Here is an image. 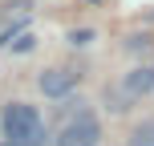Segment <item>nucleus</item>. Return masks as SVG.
I'll use <instances>...</instances> for the list:
<instances>
[{"instance_id":"f257e3e1","label":"nucleus","mask_w":154,"mask_h":146,"mask_svg":"<svg viewBox=\"0 0 154 146\" xmlns=\"http://www.w3.org/2000/svg\"><path fill=\"white\" fill-rule=\"evenodd\" d=\"M0 126H4L8 146H45V142H49L45 122H41L37 106H24V101H8Z\"/></svg>"},{"instance_id":"f03ea898","label":"nucleus","mask_w":154,"mask_h":146,"mask_svg":"<svg viewBox=\"0 0 154 146\" xmlns=\"http://www.w3.org/2000/svg\"><path fill=\"white\" fill-rule=\"evenodd\" d=\"M53 142H57V146H97V142H101V122L85 110V114L61 122V130H57Z\"/></svg>"},{"instance_id":"7ed1b4c3","label":"nucleus","mask_w":154,"mask_h":146,"mask_svg":"<svg viewBox=\"0 0 154 146\" xmlns=\"http://www.w3.org/2000/svg\"><path fill=\"white\" fill-rule=\"evenodd\" d=\"M73 85H77L73 69H45L41 73V93H49V98H65V93H73Z\"/></svg>"},{"instance_id":"20e7f679","label":"nucleus","mask_w":154,"mask_h":146,"mask_svg":"<svg viewBox=\"0 0 154 146\" xmlns=\"http://www.w3.org/2000/svg\"><path fill=\"white\" fill-rule=\"evenodd\" d=\"M122 93H126V98H146V93H154V65H142V69L126 73Z\"/></svg>"},{"instance_id":"39448f33","label":"nucleus","mask_w":154,"mask_h":146,"mask_svg":"<svg viewBox=\"0 0 154 146\" xmlns=\"http://www.w3.org/2000/svg\"><path fill=\"white\" fill-rule=\"evenodd\" d=\"M130 146H154V118H146L142 126H134V134H130Z\"/></svg>"},{"instance_id":"423d86ee","label":"nucleus","mask_w":154,"mask_h":146,"mask_svg":"<svg viewBox=\"0 0 154 146\" xmlns=\"http://www.w3.org/2000/svg\"><path fill=\"white\" fill-rule=\"evenodd\" d=\"M65 114V122H69V118H77V114H85V101L81 98H65L61 106H57V118Z\"/></svg>"},{"instance_id":"0eeeda50","label":"nucleus","mask_w":154,"mask_h":146,"mask_svg":"<svg viewBox=\"0 0 154 146\" xmlns=\"http://www.w3.org/2000/svg\"><path fill=\"white\" fill-rule=\"evenodd\" d=\"M85 41H93V33H85V29H77V33H73V45H85Z\"/></svg>"},{"instance_id":"6e6552de","label":"nucleus","mask_w":154,"mask_h":146,"mask_svg":"<svg viewBox=\"0 0 154 146\" xmlns=\"http://www.w3.org/2000/svg\"><path fill=\"white\" fill-rule=\"evenodd\" d=\"M4 146H8V142H4Z\"/></svg>"}]
</instances>
